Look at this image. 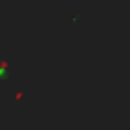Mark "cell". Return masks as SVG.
Instances as JSON below:
<instances>
[{
    "label": "cell",
    "mask_w": 130,
    "mask_h": 130,
    "mask_svg": "<svg viewBox=\"0 0 130 130\" xmlns=\"http://www.w3.org/2000/svg\"><path fill=\"white\" fill-rule=\"evenodd\" d=\"M114 130H122V128H120V126H118V128H114Z\"/></svg>",
    "instance_id": "277c9868"
},
{
    "label": "cell",
    "mask_w": 130,
    "mask_h": 130,
    "mask_svg": "<svg viewBox=\"0 0 130 130\" xmlns=\"http://www.w3.org/2000/svg\"><path fill=\"white\" fill-rule=\"evenodd\" d=\"M28 87H20V85H12V91H10V100H12V104H16V106H20V108H24L26 104H28Z\"/></svg>",
    "instance_id": "6da1fadb"
},
{
    "label": "cell",
    "mask_w": 130,
    "mask_h": 130,
    "mask_svg": "<svg viewBox=\"0 0 130 130\" xmlns=\"http://www.w3.org/2000/svg\"><path fill=\"white\" fill-rule=\"evenodd\" d=\"M14 63V57L8 55V53H2L0 55V83H6L8 81V73H10V67Z\"/></svg>",
    "instance_id": "7a4b0ae2"
},
{
    "label": "cell",
    "mask_w": 130,
    "mask_h": 130,
    "mask_svg": "<svg viewBox=\"0 0 130 130\" xmlns=\"http://www.w3.org/2000/svg\"><path fill=\"white\" fill-rule=\"evenodd\" d=\"M67 18H69L71 22H75V24L83 22V14H81V12H75V10H69V12H67Z\"/></svg>",
    "instance_id": "3957f363"
}]
</instances>
